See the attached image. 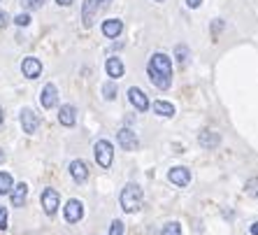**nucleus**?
Listing matches in <instances>:
<instances>
[{
	"instance_id": "obj_3",
	"label": "nucleus",
	"mask_w": 258,
	"mask_h": 235,
	"mask_svg": "<svg viewBox=\"0 0 258 235\" xmlns=\"http://www.w3.org/2000/svg\"><path fill=\"white\" fill-rule=\"evenodd\" d=\"M112 0H84V5H82V21H84L86 28H91L93 21H96L98 12L105 10Z\"/></svg>"
},
{
	"instance_id": "obj_13",
	"label": "nucleus",
	"mask_w": 258,
	"mask_h": 235,
	"mask_svg": "<svg viewBox=\"0 0 258 235\" xmlns=\"http://www.w3.org/2000/svg\"><path fill=\"white\" fill-rule=\"evenodd\" d=\"M198 142H200L203 149H216L219 142H221V138H219V133H214V130H200Z\"/></svg>"
},
{
	"instance_id": "obj_34",
	"label": "nucleus",
	"mask_w": 258,
	"mask_h": 235,
	"mask_svg": "<svg viewBox=\"0 0 258 235\" xmlns=\"http://www.w3.org/2000/svg\"><path fill=\"white\" fill-rule=\"evenodd\" d=\"M2 161H5V151L0 149V163H2Z\"/></svg>"
},
{
	"instance_id": "obj_17",
	"label": "nucleus",
	"mask_w": 258,
	"mask_h": 235,
	"mask_svg": "<svg viewBox=\"0 0 258 235\" xmlns=\"http://www.w3.org/2000/svg\"><path fill=\"white\" fill-rule=\"evenodd\" d=\"M123 31V21L121 19H107V21L103 23V33H105V37H119Z\"/></svg>"
},
{
	"instance_id": "obj_5",
	"label": "nucleus",
	"mask_w": 258,
	"mask_h": 235,
	"mask_svg": "<svg viewBox=\"0 0 258 235\" xmlns=\"http://www.w3.org/2000/svg\"><path fill=\"white\" fill-rule=\"evenodd\" d=\"M117 142H119V147L121 149H126V151H133V149H138L140 147V140H138V135H135V130H130V128H121L117 133Z\"/></svg>"
},
{
	"instance_id": "obj_4",
	"label": "nucleus",
	"mask_w": 258,
	"mask_h": 235,
	"mask_svg": "<svg viewBox=\"0 0 258 235\" xmlns=\"http://www.w3.org/2000/svg\"><path fill=\"white\" fill-rule=\"evenodd\" d=\"M93 154H96V161L100 168H109L112 161H114V147L109 140H98L96 147H93Z\"/></svg>"
},
{
	"instance_id": "obj_1",
	"label": "nucleus",
	"mask_w": 258,
	"mask_h": 235,
	"mask_svg": "<svg viewBox=\"0 0 258 235\" xmlns=\"http://www.w3.org/2000/svg\"><path fill=\"white\" fill-rule=\"evenodd\" d=\"M147 75H149L151 84L161 91H168L172 86V61L165 54H154L149 65H147Z\"/></svg>"
},
{
	"instance_id": "obj_18",
	"label": "nucleus",
	"mask_w": 258,
	"mask_h": 235,
	"mask_svg": "<svg viewBox=\"0 0 258 235\" xmlns=\"http://www.w3.org/2000/svg\"><path fill=\"white\" fill-rule=\"evenodd\" d=\"M58 121L63 124V126H75V121H77V109L75 105H63L61 107V112H58Z\"/></svg>"
},
{
	"instance_id": "obj_22",
	"label": "nucleus",
	"mask_w": 258,
	"mask_h": 235,
	"mask_svg": "<svg viewBox=\"0 0 258 235\" xmlns=\"http://www.w3.org/2000/svg\"><path fill=\"white\" fill-rule=\"evenodd\" d=\"M244 193H247L249 198H256V196H258V177H251V180H247Z\"/></svg>"
},
{
	"instance_id": "obj_10",
	"label": "nucleus",
	"mask_w": 258,
	"mask_h": 235,
	"mask_svg": "<svg viewBox=\"0 0 258 235\" xmlns=\"http://www.w3.org/2000/svg\"><path fill=\"white\" fill-rule=\"evenodd\" d=\"M168 180H170L174 186H189V182H191V170L184 168V165H177V168H172V170L168 172Z\"/></svg>"
},
{
	"instance_id": "obj_35",
	"label": "nucleus",
	"mask_w": 258,
	"mask_h": 235,
	"mask_svg": "<svg viewBox=\"0 0 258 235\" xmlns=\"http://www.w3.org/2000/svg\"><path fill=\"white\" fill-rule=\"evenodd\" d=\"M156 2H163V0H156Z\"/></svg>"
},
{
	"instance_id": "obj_16",
	"label": "nucleus",
	"mask_w": 258,
	"mask_h": 235,
	"mask_svg": "<svg viewBox=\"0 0 258 235\" xmlns=\"http://www.w3.org/2000/svg\"><path fill=\"white\" fill-rule=\"evenodd\" d=\"M70 175L75 182H86L88 180V168H86L84 161H72L70 163Z\"/></svg>"
},
{
	"instance_id": "obj_9",
	"label": "nucleus",
	"mask_w": 258,
	"mask_h": 235,
	"mask_svg": "<svg viewBox=\"0 0 258 235\" xmlns=\"http://www.w3.org/2000/svg\"><path fill=\"white\" fill-rule=\"evenodd\" d=\"M128 100L138 112H147V109H149V100H147V96H144V91L138 89V86H130L128 89Z\"/></svg>"
},
{
	"instance_id": "obj_31",
	"label": "nucleus",
	"mask_w": 258,
	"mask_h": 235,
	"mask_svg": "<svg viewBox=\"0 0 258 235\" xmlns=\"http://www.w3.org/2000/svg\"><path fill=\"white\" fill-rule=\"evenodd\" d=\"M56 2H58V5H61V7H68V5H72V2H75V0H56Z\"/></svg>"
},
{
	"instance_id": "obj_30",
	"label": "nucleus",
	"mask_w": 258,
	"mask_h": 235,
	"mask_svg": "<svg viewBox=\"0 0 258 235\" xmlns=\"http://www.w3.org/2000/svg\"><path fill=\"white\" fill-rule=\"evenodd\" d=\"M186 5H189L191 10H195V7H200V5H203V0H186Z\"/></svg>"
},
{
	"instance_id": "obj_8",
	"label": "nucleus",
	"mask_w": 258,
	"mask_h": 235,
	"mask_svg": "<svg viewBox=\"0 0 258 235\" xmlns=\"http://www.w3.org/2000/svg\"><path fill=\"white\" fill-rule=\"evenodd\" d=\"M21 128L28 133V135H33L35 130L40 128V117L33 112L31 107H23L21 109Z\"/></svg>"
},
{
	"instance_id": "obj_24",
	"label": "nucleus",
	"mask_w": 258,
	"mask_h": 235,
	"mask_svg": "<svg viewBox=\"0 0 258 235\" xmlns=\"http://www.w3.org/2000/svg\"><path fill=\"white\" fill-rule=\"evenodd\" d=\"M103 96H105V100H114V98H117V86L105 84L103 86Z\"/></svg>"
},
{
	"instance_id": "obj_32",
	"label": "nucleus",
	"mask_w": 258,
	"mask_h": 235,
	"mask_svg": "<svg viewBox=\"0 0 258 235\" xmlns=\"http://www.w3.org/2000/svg\"><path fill=\"white\" fill-rule=\"evenodd\" d=\"M249 231H251V235H258V221H256V224H251V228H249Z\"/></svg>"
},
{
	"instance_id": "obj_7",
	"label": "nucleus",
	"mask_w": 258,
	"mask_h": 235,
	"mask_svg": "<svg viewBox=\"0 0 258 235\" xmlns=\"http://www.w3.org/2000/svg\"><path fill=\"white\" fill-rule=\"evenodd\" d=\"M58 203H61L58 191L52 189V186H49V189H44V191H42V210H44V212L49 214V217H54L56 210H58Z\"/></svg>"
},
{
	"instance_id": "obj_11",
	"label": "nucleus",
	"mask_w": 258,
	"mask_h": 235,
	"mask_svg": "<svg viewBox=\"0 0 258 235\" xmlns=\"http://www.w3.org/2000/svg\"><path fill=\"white\" fill-rule=\"evenodd\" d=\"M21 72L28 77V79H37V77L42 75V63H40L35 56H28V58H23Z\"/></svg>"
},
{
	"instance_id": "obj_23",
	"label": "nucleus",
	"mask_w": 258,
	"mask_h": 235,
	"mask_svg": "<svg viewBox=\"0 0 258 235\" xmlns=\"http://www.w3.org/2000/svg\"><path fill=\"white\" fill-rule=\"evenodd\" d=\"M161 235H182V226L177 224V221H170V224L163 226Z\"/></svg>"
},
{
	"instance_id": "obj_28",
	"label": "nucleus",
	"mask_w": 258,
	"mask_h": 235,
	"mask_svg": "<svg viewBox=\"0 0 258 235\" xmlns=\"http://www.w3.org/2000/svg\"><path fill=\"white\" fill-rule=\"evenodd\" d=\"M7 228V210L0 205V231H5Z\"/></svg>"
},
{
	"instance_id": "obj_19",
	"label": "nucleus",
	"mask_w": 258,
	"mask_h": 235,
	"mask_svg": "<svg viewBox=\"0 0 258 235\" xmlns=\"http://www.w3.org/2000/svg\"><path fill=\"white\" fill-rule=\"evenodd\" d=\"M154 112L158 117H174V105L172 103H165V100H156L154 103Z\"/></svg>"
},
{
	"instance_id": "obj_33",
	"label": "nucleus",
	"mask_w": 258,
	"mask_h": 235,
	"mask_svg": "<svg viewBox=\"0 0 258 235\" xmlns=\"http://www.w3.org/2000/svg\"><path fill=\"white\" fill-rule=\"evenodd\" d=\"M2 119H5V114H2V107H0V126H2Z\"/></svg>"
},
{
	"instance_id": "obj_26",
	"label": "nucleus",
	"mask_w": 258,
	"mask_h": 235,
	"mask_svg": "<svg viewBox=\"0 0 258 235\" xmlns=\"http://www.w3.org/2000/svg\"><path fill=\"white\" fill-rule=\"evenodd\" d=\"M21 2H23L26 10H40L44 5V0H21Z\"/></svg>"
},
{
	"instance_id": "obj_27",
	"label": "nucleus",
	"mask_w": 258,
	"mask_h": 235,
	"mask_svg": "<svg viewBox=\"0 0 258 235\" xmlns=\"http://www.w3.org/2000/svg\"><path fill=\"white\" fill-rule=\"evenodd\" d=\"M14 23H17V26H28V23H31V14H19V17H14Z\"/></svg>"
},
{
	"instance_id": "obj_12",
	"label": "nucleus",
	"mask_w": 258,
	"mask_h": 235,
	"mask_svg": "<svg viewBox=\"0 0 258 235\" xmlns=\"http://www.w3.org/2000/svg\"><path fill=\"white\" fill-rule=\"evenodd\" d=\"M40 103H42L44 109H52V107L58 105V91H56V86H54V84H47V86L42 89Z\"/></svg>"
},
{
	"instance_id": "obj_2",
	"label": "nucleus",
	"mask_w": 258,
	"mask_h": 235,
	"mask_svg": "<svg viewBox=\"0 0 258 235\" xmlns=\"http://www.w3.org/2000/svg\"><path fill=\"white\" fill-rule=\"evenodd\" d=\"M142 200H144V193L138 184H126L123 186V191H121V207H123V212H138L142 207Z\"/></svg>"
},
{
	"instance_id": "obj_20",
	"label": "nucleus",
	"mask_w": 258,
	"mask_h": 235,
	"mask_svg": "<svg viewBox=\"0 0 258 235\" xmlns=\"http://www.w3.org/2000/svg\"><path fill=\"white\" fill-rule=\"evenodd\" d=\"M12 186H14V180H12L10 172H0V196L10 193Z\"/></svg>"
},
{
	"instance_id": "obj_6",
	"label": "nucleus",
	"mask_w": 258,
	"mask_h": 235,
	"mask_svg": "<svg viewBox=\"0 0 258 235\" xmlns=\"http://www.w3.org/2000/svg\"><path fill=\"white\" fill-rule=\"evenodd\" d=\"M63 217L68 224H77V221L84 217V205H82V200H77V198L68 200V203H65V210H63Z\"/></svg>"
},
{
	"instance_id": "obj_14",
	"label": "nucleus",
	"mask_w": 258,
	"mask_h": 235,
	"mask_svg": "<svg viewBox=\"0 0 258 235\" xmlns=\"http://www.w3.org/2000/svg\"><path fill=\"white\" fill-rule=\"evenodd\" d=\"M12 205L14 207H21L23 203H26V198H28V184L19 182L17 186H12Z\"/></svg>"
},
{
	"instance_id": "obj_15",
	"label": "nucleus",
	"mask_w": 258,
	"mask_h": 235,
	"mask_svg": "<svg viewBox=\"0 0 258 235\" xmlns=\"http://www.w3.org/2000/svg\"><path fill=\"white\" fill-rule=\"evenodd\" d=\"M105 70H107V75L112 77V79H119V77H123V72H126V68H123V63H121V58H117V56L107 58Z\"/></svg>"
},
{
	"instance_id": "obj_21",
	"label": "nucleus",
	"mask_w": 258,
	"mask_h": 235,
	"mask_svg": "<svg viewBox=\"0 0 258 235\" xmlns=\"http://www.w3.org/2000/svg\"><path fill=\"white\" fill-rule=\"evenodd\" d=\"M174 56H177V63L184 68V65L189 63V47H186V44H177V49H174Z\"/></svg>"
},
{
	"instance_id": "obj_25",
	"label": "nucleus",
	"mask_w": 258,
	"mask_h": 235,
	"mask_svg": "<svg viewBox=\"0 0 258 235\" xmlns=\"http://www.w3.org/2000/svg\"><path fill=\"white\" fill-rule=\"evenodd\" d=\"M109 235H123V221H121V219H114V221H112Z\"/></svg>"
},
{
	"instance_id": "obj_29",
	"label": "nucleus",
	"mask_w": 258,
	"mask_h": 235,
	"mask_svg": "<svg viewBox=\"0 0 258 235\" xmlns=\"http://www.w3.org/2000/svg\"><path fill=\"white\" fill-rule=\"evenodd\" d=\"M7 23H10V14H7L5 10H0V31L7 28Z\"/></svg>"
}]
</instances>
